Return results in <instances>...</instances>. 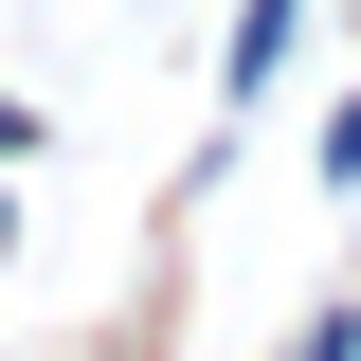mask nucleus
<instances>
[{"instance_id":"obj_1","label":"nucleus","mask_w":361,"mask_h":361,"mask_svg":"<svg viewBox=\"0 0 361 361\" xmlns=\"http://www.w3.org/2000/svg\"><path fill=\"white\" fill-rule=\"evenodd\" d=\"M289 361H361V307H325V325H307V343H289Z\"/></svg>"},{"instance_id":"obj_2","label":"nucleus","mask_w":361,"mask_h":361,"mask_svg":"<svg viewBox=\"0 0 361 361\" xmlns=\"http://www.w3.org/2000/svg\"><path fill=\"white\" fill-rule=\"evenodd\" d=\"M0 145H18V109H0Z\"/></svg>"}]
</instances>
